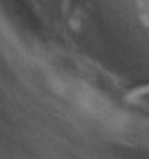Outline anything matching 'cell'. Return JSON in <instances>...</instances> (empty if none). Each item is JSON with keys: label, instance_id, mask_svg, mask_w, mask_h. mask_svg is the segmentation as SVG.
<instances>
[{"label": "cell", "instance_id": "1", "mask_svg": "<svg viewBox=\"0 0 149 159\" xmlns=\"http://www.w3.org/2000/svg\"><path fill=\"white\" fill-rule=\"evenodd\" d=\"M136 15L138 21L149 29V0H136Z\"/></svg>", "mask_w": 149, "mask_h": 159}]
</instances>
